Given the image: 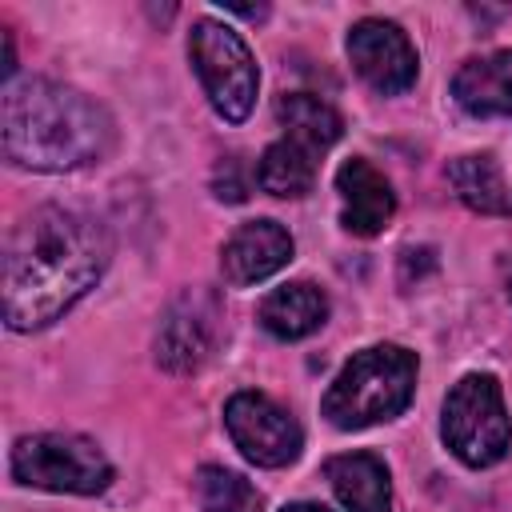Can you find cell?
Here are the masks:
<instances>
[{
    "instance_id": "6da1fadb",
    "label": "cell",
    "mask_w": 512,
    "mask_h": 512,
    "mask_svg": "<svg viewBox=\"0 0 512 512\" xmlns=\"http://www.w3.org/2000/svg\"><path fill=\"white\" fill-rule=\"evenodd\" d=\"M108 228L84 212L44 204L28 212L4 248V320L36 332L60 320L108 268Z\"/></svg>"
},
{
    "instance_id": "7a4b0ae2",
    "label": "cell",
    "mask_w": 512,
    "mask_h": 512,
    "mask_svg": "<svg viewBox=\"0 0 512 512\" xmlns=\"http://www.w3.org/2000/svg\"><path fill=\"white\" fill-rule=\"evenodd\" d=\"M4 156L32 172H72L100 160L112 144L108 112L84 92L32 76L4 88Z\"/></svg>"
},
{
    "instance_id": "3957f363",
    "label": "cell",
    "mask_w": 512,
    "mask_h": 512,
    "mask_svg": "<svg viewBox=\"0 0 512 512\" xmlns=\"http://www.w3.org/2000/svg\"><path fill=\"white\" fill-rule=\"evenodd\" d=\"M412 388H416V356L400 344H372L340 368V376L328 384L320 400V412L332 428L356 432L400 416L412 400Z\"/></svg>"
},
{
    "instance_id": "277c9868",
    "label": "cell",
    "mask_w": 512,
    "mask_h": 512,
    "mask_svg": "<svg viewBox=\"0 0 512 512\" xmlns=\"http://www.w3.org/2000/svg\"><path fill=\"white\" fill-rule=\"evenodd\" d=\"M440 436L452 448V456L468 468H488L504 460L512 444V420L496 376L468 372L460 384H452L440 416Z\"/></svg>"
},
{
    "instance_id": "5b68a950",
    "label": "cell",
    "mask_w": 512,
    "mask_h": 512,
    "mask_svg": "<svg viewBox=\"0 0 512 512\" xmlns=\"http://www.w3.org/2000/svg\"><path fill=\"white\" fill-rule=\"evenodd\" d=\"M12 476L20 484L44 488V492L96 496V492H104L112 484V464L88 436L40 432V436H20L16 440Z\"/></svg>"
},
{
    "instance_id": "8992f818",
    "label": "cell",
    "mask_w": 512,
    "mask_h": 512,
    "mask_svg": "<svg viewBox=\"0 0 512 512\" xmlns=\"http://www.w3.org/2000/svg\"><path fill=\"white\" fill-rule=\"evenodd\" d=\"M188 56H192V68H196L212 108L232 124L248 120V112L256 104L260 72H256V60H252L244 36L212 16H200L188 36Z\"/></svg>"
},
{
    "instance_id": "52a82bcc",
    "label": "cell",
    "mask_w": 512,
    "mask_h": 512,
    "mask_svg": "<svg viewBox=\"0 0 512 512\" xmlns=\"http://www.w3.org/2000/svg\"><path fill=\"white\" fill-rule=\"evenodd\" d=\"M224 428L244 460L256 468H284L300 456L304 432L288 408H280L264 392H236L224 404Z\"/></svg>"
},
{
    "instance_id": "ba28073f",
    "label": "cell",
    "mask_w": 512,
    "mask_h": 512,
    "mask_svg": "<svg viewBox=\"0 0 512 512\" xmlns=\"http://www.w3.org/2000/svg\"><path fill=\"white\" fill-rule=\"evenodd\" d=\"M220 304L212 292L204 288H188L180 292L164 320H160V332H156V364L176 372V376H188L196 372L220 344Z\"/></svg>"
},
{
    "instance_id": "9c48e42d",
    "label": "cell",
    "mask_w": 512,
    "mask_h": 512,
    "mask_svg": "<svg viewBox=\"0 0 512 512\" xmlns=\"http://www.w3.org/2000/svg\"><path fill=\"white\" fill-rule=\"evenodd\" d=\"M348 60H352L356 76L372 92H380V96L408 92L416 84V68H420L416 48L404 36V28L392 24V20H376V16L352 24V32H348Z\"/></svg>"
},
{
    "instance_id": "30bf717a",
    "label": "cell",
    "mask_w": 512,
    "mask_h": 512,
    "mask_svg": "<svg viewBox=\"0 0 512 512\" xmlns=\"http://www.w3.org/2000/svg\"><path fill=\"white\" fill-rule=\"evenodd\" d=\"M288 260H292V236L276 220H248L220 248V272L232 288L260 284L276 276Z\"/></svg>"
},
{
    "instance_id": "8fae6325",
    "label": "cell",
    "mask_w": 512,
    "mask_h": 512,
    "mask_svg": "<svg viewBox=\"0 0 512 512\" xmlns=\"http://www.w3.org/2000/svg\"><path fill=\"white\" fill-rule=\"evenodd\" d=\"M336 192H340V224L352 236H376L392 220V212H396L392 184L364 156H352V160L340 164Z\"/></svg>"
},
{
    "instance_id": "7c38bea8",
    "label": "cell",
    "mask_w": 512,
    "mask_h": 512,
    "mask_svg": "<svg viewBox=\"0 0 512 512\" xmlns=\"http://www.w3.org/2000/svg\"><path fill=\"white\" fill-rule=\"evenodd\" d=\"M452 96L468 116H512V48L464 60Z\"/></svg>"
},
{
    "instance_id": "4fadbf2b",
    "label": "cell",
    "mask_w": 512,
    "mask_h": 512,
    "mask_svg": "<svg viewBox=\"0 0 512 512\" xmlns=\"http://www.w3.org/2000/svg\"><path fill=\"white\" fill-rule=\"evenodd\" d=\"M324 476L336 500L348 512H392V484L388 464L372 452H344L324 464Z\"/></svg>"
},
{
    "instance_id": "5bb4252c",
    "label": "cell",
    "mask_w": 512,
    "mask_h": 512,
    "mask_svg": "<svg viewBox=\"0 0 512 512\" xmlns=\"http://www.w3.org/2000/svg\"><path fill=\"white\" fill-rule=\"evenodd\" d=\"M328 320V296L312 280H292L280 284L276 292L264 296L260 304V324L276 340H304Z\"/></svg>"
},
{
    "instance_id": "9a60e30c",
    "label": "cell",
    "mask_w": 512,
    "mask_h": 512,
    "mask_svg": "<svg viewBox=\"0 0 512 512\" xmlns=\"http://www.w3.org/2000/svg\"><path fill=\"white\" fill-rule=\"evenodd\" d=\"M448 184L456 188V196L484 216H504L512 212V192L504 184V172L496 164L492 152H472L448 164Z\"/></svg>"
},
{
    "instance_id": "2e32d148",
    "label": "cell",
    "mask_w": 512,
    "mask_h": 512,
    "mask_svg": "<svg viewBox=\"0 0 512 512\" xmlns=\"http://www.w3.org/2000/svg\"><path fill=\"white\" fill-rule=\"evenodd\" d=\"M316 156L312 148L280 136L276 144L264 148L260 164H256V184L268 192V196H280V200H296L304 192H312L316 184Z\"/></svg>"
},
{
    "instance_id": "e0dca14e",
    "label": "cell",
    "mask_w": 512,
    "mask_h": 512,
    "mask_svg": "<svg viewBox=\"0 0 512 512\" xmlns=\"http://www.w3.org/2000/svg\"><path fill=\"white\" fill-rule=\"evenodd\" d=\"M276 120H280V128H284L288 140H296V144H304L312 152L332 148L340 140V132H344L340 112L332 104H324L320 96H312V92H288V96H280Z\"/></svg>"
},
{
    "instance_id": "ac0fdd59",
    "label": "cell",
    "mask_w": 512,
    "mask_h": 512,
    "mask_svg": "<svg viewBox=\"0 0 512 512\" xmlns=\"http://www.w3.org/2000/svg\"><path fill=\"white\" fill-rule=\"evenodd\" d=\"M196 492H200V512H260L264 508L260 492L240 472H228L216 464L196 472Z\"/></svg>"
},
{
    "instance_id": "d6986e66",
    "label": "cell",
    "mask_w": 512,
    "mask_h": 512,
    "mask_svg": "<svg viewBox=\"0 0 512 512\" xmlns=\"http://www.w3.org/2000/svg\"><path fill=\"white\" fill-rule=\"evenodd\" d=\"M212 188H216V196H220V200H232V204L248 196V184L240 180V160H236V156H228V160L216 168Z\"/></svg>"
},
{
    "instance_id": "ffe728a7",
    "label": "cell",
    "mask_w": 512,
    "mask_h": 512,
    "mask_svg": "<svg viewBox=\"0 0 512 512\" xmlns=\"http://www.w3.org/2000/svg\"><path fill=\"white\" fill-rule=\"evenodd\" d=\"M280 512H332V508H324V504H308V500H300V504H288V508H280Z\"/></svg>"
},
{
    "instance_id": "44dd1931",
    "label": "cell",
    "mask_w": 512,
    "mask_h": 512,
    "mask_svg": "<svg viewBox=\"0 0 512 512\" xmlns=\"http://www.w3.org/2000/svg\"><path fill=\"white\" fill-rule=\"evenodd\" d=\"M508 296H512V276H508Z\"/></svg>"
}]
</instances>
